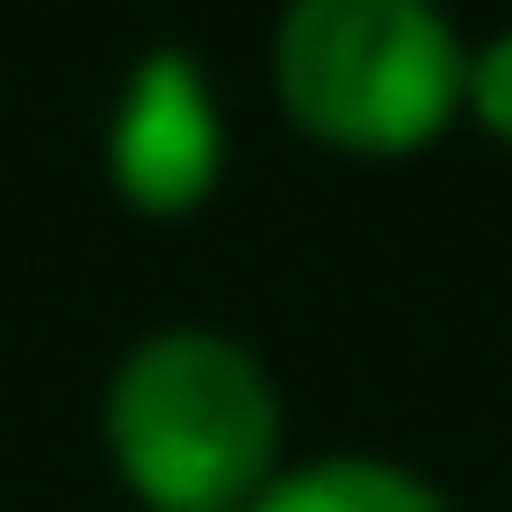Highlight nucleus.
I'll use <instances>...</instances> for the list:
<instances>
[{"instance_id": "obj_1", "label": "nucleus", "mask_w": 512, "mask_h": 512, "mask_svg": "<svg viewBox=\"0 0 512 512\" xmlns=\"http://www.w3.org/2000/svg\"><path fill=\"white\" fill-rule=\"evenodd\" d=\"M108 450L153 512H252L279 459V396L225 333H153L108 387Z\"/></svg>"}, {"instance_id": "obj_2", "label": "nucleus", "mask_w": 512, "mask_h": 512, "mask_svg": "<svg viewBox=\"0 0 512 512\" xmlns=\"http://www.w3.org/2000/svg\"><path fill=\"white\" fill-rule=\"evenodd\" d=\"M279 99L333 153H414L468 99V54L432 0H297L279 18Z\"/></svg>"}, {"instance_id": "obj_4", "label": "nucleus", "mask_w": 512, "mask_h": 512, "mask_svg": "<svg viewBox=\"0 0 512 512\" xmlns=\"http://www.w3.org/2000/svg\"><path fill=\"white\" fill-rule=\"evenodd\" d=\"M252 512H450L423 477L405 468H378V459H324V468H297L279 477Z\"/></svg>"}, {"instance_id": "obj_5", "label": "nucleus", "mask_w": 512, "mask_h": 512, "mask_svg": "<svg viewBox=\"0 0 512 512\" xmlns=\"http://www.w3.org/2000/svg\"><path fill=\"white\" fill-rule=\"evenodd\" d=\"M468 108H477V117L512 144V36H495V45L468 63Z\"/></svg>"}, {"instance_id": "obj_3", "label": "nucleus", "mask_w": 512, "mask_h": 512, "mask_svg": "<svg viewBox=\"0 0 512 512\" xmlns=\"http://www.w3.org/2000/svg\"><path fill=\"white\" fill-rule=\"evenodd\" d=\"M108 162H117V189L144 216H180V207L207 198L225 144H216V99H207L189 54H144L135 63L117 135H108Z\"/></svg>"}]
</instances>
